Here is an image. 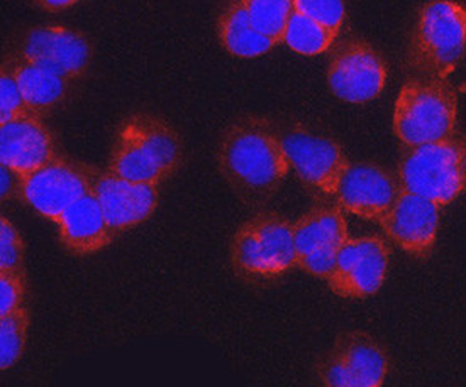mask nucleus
<instances>
[{
    "label": "nucleus",
    "instance_id": "ddd939ff",
    "mask_svg": "<svg viewBox=\"0 0 466 387\" xmlns=\"http://www.w3.org/2000/svg\"><path fill=\"white\" fill-rule=\"evenodd\" d=\"M402 190L399 176L379 164L351 163L334 196L343 212L379 223Z\"/></svg>",
    "mask_w": 466,
    "mask_h": 387
},
{
    "label": "nucleus",
    "instance_id": "0eeeda50",
    "mask_svg": "<svg viewBox=\"0 0 466 387\" xmlns=\"http://www.w3.org/2000/svg\"><path fill=\"white\" fill-rule=\"evenodd\" d=\"M94 171L86 163L58 154L25 174L21 202L53 223L68 206L92 192Z\"/></svg>",
    "mask_w": 466,
    "mask_h": 387
},
{
    "label": "nucleus",
    "instance_id": "b1692460",
    "mask_svg": "<svg viewBox=\"0 0 466 387\" xmlns=\"http://www.w3.org/2000/svg\"><path fill=\"white\" fill-rule=\"evenodd\" d=\"M0 271L25 273V243L9 218H0Z\"/></svg>",
    "mask_w": 466,
    "mask_h": 387
},
{
    "label": "nucleus",
    "instance_id": "393cba45",
    "mask_svg": "<svg viewBox=\"0 0 466 387\" xmlns=\"http://www.w3.org/2000/svg\"><path fill=\"white\" fill-rule=\"evenodd\" d=\"M294 11L329 27L338 35L346 21L344 0H294Z\"/></svg>",
    "mask_w": 466,
    "mask_h": 387
},
{
    "label": "nucleus",
    "instance_id": "aec40b11",
    "mask_svg": "<svg viewBox=\"0 0 466 387\" xmlns=\"http://www.w3.org/2000/svg\"><path fill=\"white\" fill-rule=\"evenodd\" d=\"M218 36L222 48L236 58H258L267 55L277 43L258 31L241 0H233L218 21Z\"/></svg>",
    "mask_w": 466,
    "mask_h": 387
},
{
    "label": "nucleus",
    "instance_id": "f3484780",
    "mask_svg": "<svg viewBox=\"0 0 466 387\" xmlns=\"http://www.w3.org/2000/svg\"><path fill=\"white\" fill-rule=\"evenodd\" d=\"M348 375L350 387H379L389 372V359L365 332H344L331 351Z\"/></svg>",
    "mask_w": 466,
    "mask_h": 387
},
{
    "label": "nucleus",
    "instance_id": "20e7f679",
    "mask_svg": "<svg viewBox=\"0 0 466 387\" xmlns=\"http://www.w3.org/2000/svg\"><path fill=\"white\" fill-rule=\"evenodd\" d=\"M465 58V7L451 0L426 4L410 36V66L428 80L446 82Z\"/></svg>",
    "mask_w": 466,
    "mask_h": 387
},
{
    "label": "nucleus",
    "instance_id": "2eb2a0df",
    "mask_svg": "<svg viewBox=\"0 0 466 387\" xmlns=\"http://www.w3.org/2000/svg\"><path fill=\"white\" fill-rule=\"evenodd\" d=\"M55 137L36 114L0 124V163L23 176L56 158Z\"/></svg>",
    "mask_w": 466,
    "mask_h": 387
},
{
    "label": "nucleus",
    "instance_id": "f257e3e1",
    "mask_svg": "<svg viewBox=\"0 0 466 387\" xmlns=\"http://www.w3.org/2000/svg\"><path fill=\"white\" fill-rule=\"evenodd\" d=\"M222 178L246 202L277 194L292 171L280 134L261 117H243L224 133L218 151Z\"/></svg>",
    "mask_w": 466,
    "mask_h": 387
},
{
    "label": "nucleus",
    "instance_id": "39448f33",
    "mask_svg": "<svg viewBox=\"0 0 466 387\" xmlns=\"http://www.w3.org/2000/svg\"><path fill=\"white\" fill-rule=\"evenodd\" d=\"M397 176L407 192L440 206L454 202L466 190V139L453 135L405 147Z\"/></svg>",
    "mask_w": 466,
    "mask_h": 387
},
{
    "label": "nucleus",
    "instance_id": "cd10ccee",
    "mask_svg": "<svg viewBox=\"0 0 466 387\" xmlns=\"http://www.w3.org/2000/svg\"><path fill=\"white\" fill-rule=\"evenodd\" d=\"M0 176H2V200L4 202L21 200L25 176L2 163H0Z\"/></svg>",
    "mask_w": 466,
    "mask_h": 387
},
{
    "label": "nucleus",
    "instance_id": "a211bd4d",
    "mask_svg": "<svg viewBox=\"0 0 466 387\" xmlns=\"http://www.w3.org/2000/svg\"><path fill=\"white\" fill-rule=\"evenodd\" d=\"M13 68L15 82L25 97L27 109L39 117H46L51 110L56 109L68 94V82L65 76L51 72L35 61L23 56H14L7 60Z\"/></svg>",
    "mask_w": 466,
    "mask_h": 387
},
{
    "label": "nucleus",
    "instance_id": "a878e982",
    "mask_svg": "<svg viewBox=\"0 0 466 387\" xmlns=\"http://www.w3.org/2000/svg\"><path fill=\"white\" fill-rule=\"evenodd\" d=\"M27 114H31V110L25 105L11 64L5 61L0 70V124L19 119Z\"/></svg>",
    "mask_w": 466,
    "mask_h": 387
},
{
    "label": "nucleus",
    "instance_id": "5701e85b",
    "mask_svg": "<svg viewBox=\"0 0 466 387\" xmlns=\"http://www.w3.org/2000/svg\"><path fill=\"white\" fill-rule=\"evenodd\" d=\"M246 13L258 31L273 39L277 45L282 43L285 27L294 14V0H241Z\"/></svg>",
    "mask_w": 466,
    "mask_h": 387
},
{
    "label": "nucleus",
    "instance_id": "9d476101",
    "mask_svg": "<svg viewBox=\"0 0 466 387\" xmlns=\"http://www.w3.org/2000/svg\"><path fill=\"white\" fill-rule=\"evenodd\" d=\"M387 76V63L363 39H348L334 49L328 64V85L348 104H367L380 97Z\"/></svg>",
    "mask_w": 466,
    "mask_h": 387
},
{
    "label": "nucleus",
    "instance_id": "bb28decb",
    "mask_svg": "<svg viewBox=\"0 0 466 387\" xmlns=\"http://www.w3.org/2000/svg\"><path fill=\"white\" fill-rule=\"evenodd\" d=\"M25 273L0 271V316L21 308L25 304Z\"/></svg>",
    "mask_w": 466,
    "mask_h": 387
},
{
    "label": "nucleus",
    "instance_id": "f8f14e48",
    "mask_svg": "<svg viewBox=\"0 0 466 387\" xmlns=\"http://www.w3.org/2000/svg\"><path fill=\"white\" fill-rule=\"evenodd\" d=\"M440 208L438 203L420 194L402 190L379 225L404 253L426 259L438 241Z\"/></svg>",
    "mask_w": 466,
    "mask_h": 387
},
{
    "label": "nucleus",
    "instance_id": "dca6fc26",
    "mask_svg": "<svg viewBox=\"0 0 466 387\" xmlns=\"http://www.w3.org/2000/svg\"><path fill=\"white\" fill-rule=\"evenodd\" d=\"M53 223L63 247L82 257L107 249L117 237L92 192L68 206Z\"/></svg>",
    "mask_w": 466,
    "mask_h": 387
},
{
    "label": "nucleus",
    "instance_id": "f03ea898",
    "mask_svg": "<svg viewBox=\"0 0 466 387\" xmlns=\"http://www.w3.org/2000/svg\"><path fill=\"white\" fill-rule=\"evenodd\" d=\"M184 161V145L168 122L149 114L124 119L112 143L107 170L131 182H167Z\"/></svg>",
    "mask_w": 466,
    "mask_h": 387
},
{
    "label": "nucleus",
    "instance_id": "c85d7f7f",
    "mask_svg": "<svg viewBox=\"0 0 466 387\" xmlns=\"http://www.w3.org/2000/svg\"><path fill=\"white\" fill-rule=\"evenodd\" d=\"M37 5L48 13H62L84 0H36Z\"/></svg>",
    "mask_w": 466,
    "mask_h": 387
},
{
    "label": "nucleus",
    "instance_id": "1a4fd4ad",
    "mask_svg": "<svg viewBox=\"0 0 466 387\" xmlns=\"http://www.w3.org/2000/svg\"><path fill=\"white\" fill-rule=\"evenodd\" d=\"M280 134L285 153L299 180L312 190L334 196L351 164L343 147L326 135L297 125Z\"/></svg>",
    "mask_w": 466,
    "mask_h": 387
},
{
    "label": "nucleus",
    "instance_id": "4be33fe9",
    "mask_svg": "<svg viewBox=\"0 0 466 387\" xmlns=\"http://www.w3.org/2000/svg\"><path fill=\"white\" fill-rule=\"evenodd\" d=\"M29 310L23 304L7 315L0 316V369L5 372L19 362L27 345Z\"/></svg>",
    "mask_w": 466,
    "mask_h": 387
},
{
    "label": "nucleus",
    "instance_id": "423d86ee",
    "mask_svg": "<svg viewBox=\"0 0 466 387\" xmlns=\"http://www.w3.org/2000/svg\"><path fill=\"white\" fill-rule=\"evenodd\" d=\"M458 95L441 80L407 82L395 100L393 134L404 144H426L456 133Z\"/></svg>",
    "mask_w": 466,
    "mask_h": 387
},
{
    "label": "nucleus",
    "instance_id": "412c9836",
    "mask_svg": "<svg viewBox=\"0 0 466 387\" xmlns=\"http://www.w3.org/2000/svg\"><path fill=\"white\" fill-rule=\"evenodd\" d=\"M338 36L339 35L336 31L307 17L304 14L294 11L289 19V25L285 27L282 43L297 55L318 56L329 51Z\"/></svg>",
    "mask_w": 466,
    "mask_h": 387
},
{
    "label": "nucleus",
    "instance_id": "4468645a",
    "mask_svg": "<svg viewBox=\"0 0 466 387\" xmlns=\"http://www.w3.org/2000/svg\"><path fill=\"white\" fill-rule=\"evenodd\" d=\"M19 56L35 61L68 82L80 80L92 61V46L82 33L63 25H39L25 35Z\"/></svg>",
    "mask_w": 466,
    "mask_h": 387
},
{
    "label": "nucleus",
    "instance_id": "9b49d317",
    "mask_svg": "<svg viewBox=\"0 0 466 387\" xmlns=\"http://www.w3.org/2000/svg\"><path fill=\"white\" fill-rule=\"evenodd\" d=\"M92 194L104 210L112 230L119 235L151 217L160 202V184L131 182L109 170L96 168Z\"/></svg>",
    "mask_w": 466,
    "mask_h": 387
},
{
    "label": "nucleus",
    "instance_id": "6e6552de",
    "mask_svg": "<svg viewBox=\"0 0 466 387\" xmlns=\"http://www.w3.org/2000/svg\"><path fill=\"white\" fill-rule=\"evenodd\" d=\"M390 264V247L379 235L348 237L339 247L329 290L341 298H369L380 291Z\"/></svg>",
    "mask_w": 466,
    "mask_h": 387
},
{
    "label": "nucleus",
    "instance_id": "7ed1b4c3",
    "mask_svg": "<svg viewBox=\"0 0 466 387\" xmlns=\"http://www.w3.org/2000/svg\"><path fill=\"white\" fill-rule=\"evenodd\" d=\"M294 222L275 212H261L248 218L231 241V266L249 283L282 278L297 267Z\"/></svg>",
    "mask_w": 466,
    "mask_h": 387
},
{
    "label": "nucleus",
    "instance_id": "6ab92c4d",
    "mask_svg": "<svg viewBox=\"0 0 466 387\" xmlns=\"http://www.w3.org/2000/svg\"><path fill=\"white\" fill-rule=\"evenodd\" d=\"M348 237V222L341 206H316L294 222L299 261L319 251L338 249Z\"/></svg>",
    "mask_w": 466,
    "mask_h": 387
}]
</instances>
